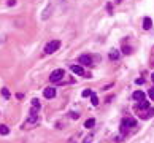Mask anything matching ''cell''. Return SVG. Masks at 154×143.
I'll return each instance as SVG.
<instances>
[{
	"label": "cell",
	"mask_w": 154,
	"mask_h": 143,
	"mask_svg": "<svg viewBox=\"0 0 154 143\" xmlns=\"http://www.w3.org/2000/svg\"><path fill=\"white\" fill-rule=\"evenodd\" d=\"M135 119L134 118H126V119H122V123H121V134L122 135H127L129 134V129L130 127H135Z\"/></svg>",
	"instance_id": "1"
},
{
	"label": "cell",
	"mask_w": 154,
	"mask_h": 143,
	"mask_svg": "<svg viewBox=\"0 0 154 143\" xmlns=\"http://www.w3.org/2000/svg\"><path fill=\"white\" fill-rule=\"evenodd\" d=\"M64 76H65V70L57 68V70H54L51 73V76H49V81H51V83H61Z\"/></svg>",
	"instance_id": "2"
},
{
	"label": "cell",
	"mask_w": 154,
	"mask_h": 143,
	"mask_svg": "<svg viewBox=\"0 0 154 143\" xmlns=\"http://www.w3.org/2000/svg\"><path fill=\"white\" fill-rule=\"evenodd\" d=\"M61 48V41L59 40H52V41H49L48 45L45 46V53L46 54H52V53H56Z\"/></svg>",
	"instance_id": "3"
},
{
	"label": "cell",
	"mask_w": 154,
	"mask_h": 143,
	"mask_svg": "<svg viewBox=\"0 0 154 143\" xmlns=\"http://www.w3.org/2000/svg\"><path fill=\"white\" fill-rule=\"evenodd\" d=\"M38 123H40V115H30V113H29V118H27V121H26L24 127H26V129H29V127L37 126Z\"/></svg>",
	"instance_id": "4"
},
{
	"label": "cell",
	"mask_w": 154,
	"mask_h": 143,
	"mask_svg": "<svg viewBox=\"0 0 154 143\" xmlns=\"http://www.w3.org/2000/svg\"><path fill=\"white\" fill-rule=\"evenodd\" d=\"M78 62H79V64H83V65H92L94 59H92V56H89V54H83V56H79Z\"/></svg>",
	"instance_id": "5"
},
{
	"label": "cell",
	"mask_w": 154,
	"mask_h": 143,
	"mask_svg": "<svg viewBox=\"0 0 154 143\" xmlns=\"http://www.w3.org/2000/svg\"><path fill=\"white\" fill-rule=\"evenodd\" d=\"M138 116H140L141 119H149L151 116H154V108H151V107H149V108H146V110H141Z\"/></svg>",
	"instance_id": "6"
},
{
	"label": "cell",
	"mask_w": 154,
	"mask_h": 143,
	"mask_svg": "<svg viewBox=\"0 0 154 143\" xmlns=\"http://www.w3.org/2000/svg\"><path fill=\"white\" fill-rule=\"evenodd\" d=\"M52 10H54V7H52V3H49L48 7L45 8V11H43V14H41V19H43V21H46V19H48V18L51 16Z\"/></svg>",
	"instance_id": "7"
},
{
	"label": "cell",
	"mask_w": 154,
	"mask_h": 143,
	"mask_svg": "<svg viewBox=\"0 0 154 143\" xmlns=\"http://www.w3.org/2000/svg\"><path fill=\"white\" fill-rule=\"evenodd\" d=\"M43 95H45L46 99H54L56 97V89L54 88H46L43 91Z\"/></svg>",
	"instance_id": "8"
},
{
	"label": "cell",
	"mask_w": 154,
	"mask_h": 143,
	"mask_svg": "<svg viewBox=\"0 0 154 143\" xmlns=\"http://www.w3.org/2000/svg\"><path fill=\"white\" fill-rule=\"evenodd\" d=\"M70 68H72V72L75 73V75H86V73H84V68H83L81 65H72Z\"/></svg>",
	"instance_id": "9"
},
{
	"label": "cell",
	"mask_w": 154,
	"mask_h": 143,
	"mask_svg": "<svg viewBox=\"0 0 154 143\" xmlns=\"http://www.w3.org/2000/svg\"><path fill=\"white\" fill-rule=\"evenodd\" d=\"M132 97H134L135 100H138V102H141V100H145V92H141V91H135Z\"/></svg>",
	"instance_id": "10"
},
{
	"label": "cell",
	"mask_w": 154,
	"mask_h": 143,
	"mask_svg": "<svg viewBox=\"0 0 154 143\" xmlns=\"http://www.w3.org/2000/svg\"><path fill=\"white\" fill-rule=\"evenodd\" d=\"M151 26H153V21H151V18H145V19H143V29L149 30Z\"/></svg>",
	"instance_id": "11"
},
{
	"label": "cell",
	"mask_w": 154,
	"mask_h": 143,
	"mask_svg": "<svg viewBox=\"0 0 154 143\" xmlns=\"http://www.w3.org/2000/svg\"><path fill=\"white\" fill-rule=\"evenodd\" d=\"M146 108H149V103H148L146 100H141V102L137 105V110H138V111H141V110H146Z\"/></svg>",
	"instance_id": "12"
},
{
	"label": "cell",
	"mask_w": 154,
	"mask_h": 143,
	"mask_svg": "<svg viewBox=\"0 0 154 143\" xmlns=\"http://www.w3.org/2000/svg\"><path fill=\"white\" fill-rule=\"evenodd\" d=\"M110 59H111V61H118V59H119L118 49H111V51H110Z\"/></svg>",
	"instance_id": "13"
},
{
	"label": "cell",
	"mask_w": 154,
	"mask_h": 143,
	"mask_svg": "<svg viewBox=\"0 0 154 143\" xmlns=\"http://www.w3.org/2000/svg\"><path fill=\"white\" fill-rule=\"evenodd\" d=\"M94 126H95V119H94V118H89L84 123V127H87V129H91V127H94Z\"/></svg>",
	"instance_id": "14"
},
{
	"label": "cell",
	"mask_w": 154,
	"mask_h": 143,
	"mask_svg": "<svg viewBox=\"0 0 154 143\" xmlns=\"http://www.w3.org/2000/svg\"><path fill=\"white\" fill-rule=\"evenodd\" d=\"M8 134H10V129H8L5 124H2V126H0V135H8Z\"/></svg>",
	"instance_id": "15"
},
{
	"label": "cell",
	"mask_w": 154,
	"mask_h": 143,
	"mask_svg": "<svg viewBox=\"0 0 154 143\" xmlns=\"http://www.w3.org/2000/svg\"><path fill=\"white\" fill-rule=\"evenodd\" d=\"M91 102H92V105H94V107H97V105H99V99H97V95L94 94V92L91 94Z\"/></svg>",
	"instance_id": "16"
},
{
	"label": "cell",
	"mask_w": 154,
	"mask_h": 143,
	"mask_svg": "<svg viewBox=\"0 0 154 143\" xmlns=\"http://www.w3.org/2000/svg\"><path fill=\"white\" fill-rule=\"evenodd\" d=\"M2 95H3L5 99H10V91L7 88H2Z\"/></svg>",
	"instance_id": "17"
},
{
	"label": "cell",
	"mask_w": 154,
	"mask_h": 143,
	"mask_svg": "<svg viewBox=\"0 0 154 143\" xmlns=\"http://www.w3.org/2000/svg\"><path fill=\"white\" fill-rule=\"evenodd\" d=\"M91 94H92V91H91V89H84V91H83V97H89Z\"/></svg>",
	"instance_id": "18"
},
{
	"label": "cell",
	"mask_w": 154,
	"mask_h": 143,
	"mask_svg": "<svg viewBox=\"0 0 154 143\" xmlns=\"http://www.w3.org/2000/svg\"><path fill=\"white\" fill-rule=\"evenodd\" d=\"M70 116H72V119H78V118H79V113L72 111V113H70Z\"/></svg>",
	"instance_id": "19"
},
{
	"label": "cell",
	"mask_w": 154,
	"mask_h": 143,
	"mask_svg": "<svg viewBox=\"0 0 154 143\" xmlns=\"http://www.w3.org/2000/svg\"><path fill=\"white\" fill-rule=\"evenodd\" d=\"M32 107H40V102H38V99H32Z\"/></svg>",
	"instance_id": "20"
},
{
	"label": "cell",
	"mask_w": 154,
	"mask_h": 143,
	"mask_svg": "<svg viewBox=\"0 0 154 143\" xmlns=\"http://www.w3.org/2000/svg\"><path fill=\"white\" fill-rule=\"evenodd\" d=\"M124 54H130V53H132V49H130V48H127V46H124Z\"/></svg>",
	"instance_id": "21"
},
{
	"label": "cell",
	"mask_w": 154,
	"mask_h": 143,
	"mask_svg": "<svg viewBox=\"0 0 154 143\" xmlns=\"http://www.w3.org/2000/svg\"><path fill=\"white\" fill-rule=\"evenodd\" d=\"M148 94H149L151 100H154V88H153V89H149V92H148Z\"/></svg>",
	"instance_id": "22"
},
{
	"label": "cell",
	"mask_w": 154,
	"mask_h": 143,
	"mask_svg": "<svg viewBox=\"0 0 154 143\" xmlns=\"http://www.w3.org/2000/svg\"><path fill=\"white\" fill-rule=\"evenodd\" d=\"M89 142H92V135H87V137H86V140H84L83 143H89Z\"/></svg>",
	"instance_id": "23"
},
{
	"label": "cell",
	"mask_w": 154,
	"mask_h": 143,
	"mask_svg": "<svg viewBox=\"0 0 154 143\" xmlns=\"http://www.w3.org/2000/svg\"><path fill=\"white\" fill-rule=\"evenodd\" d=\"M135 83H137V84H143V83H145V78H137V81H135Z\"/></svg>",
	"instance_id": "24"
},
{
	"label": "cell",
	"mask_w": 154,
	"mask_h": 143,
	"mask_svg": "<svg viewBox=\"0 0 154 143\" xmlns=\"http://www.w3.org/2000/svg\"><path fill=\"white\" fill-rule=\"evenodd\" d=\"M13 5H16V0H8V7H13Z\"/></svg>",
	"instance_id": "25"
},
{
	"label": "cell",
	"mask_w": 154,
	"mask_h": 143,
	"mask_svg": "<svg viewBox=\"0 0 154 143\" xmlns=\"http://www.w3.org/2000/svg\"><path fill=\"white\" fill-rule=\"evenodd\" d=\"M121 2H122V0H116V3H121Z\"/></svg>",
	"instance_id": "26"
},
{
	"label": "cell",
	"mask_w": 154,
	"mask_h": 143,
	"mask_svg": "<svg viewBox=\"0 0 154 143\" xmlns=\"http://www.w3.org/2000/svg\"><path fill=\"white\" fill-rule=\"evenodd\" d=\"M151 78H153V83H154V73H153V76H151Z\"/></svg>",
	"instance_id": "27"
}]
</instances>
